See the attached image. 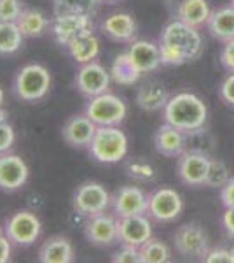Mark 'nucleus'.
<instances>
[{"instance_id":"aec40b11","label":"nucleus","mask_w":234,"mask_h":263,"mask_svg":"<svg viewBox=\"0 0 234 263\" xmlns=\"http://www.w3.org/2000/svg\"><path fill=\"white\" fill-rule=\"evenodd\" d=\"M154 147L166 158H178L185 151V134L169 123H164L154 134Z\"/></svg>"},{"instance_id":"0eeeda50","label":"nucleus","mask_w":234,"mask_h":263,"mask_svg":"<svg viewBox=\"0 0 234 263\" xmlns=\"http://www.w3.org/2000/svg\"><path fill=\"white\" fill-rule=\"evenodd\" d=\"M40 230V219L32 211H18V213L11 214L4 223V233L12 246H18V248H30L35 244Z\"/></svg>"},{"instance_id":"f8f14e48","label":"nucleus","mask_w":234,"mask_h":263,"mask_svg":"<svg viewBox=\"0 0 234 263\" xmlns=\"http://www.w3.org/2000/svg\"><path fill=\"white\" fill-rule=\"evenodd\" d=\"M210 156L205 153L185 149L178 156L177 176L187 186H205L208 168H210Z\"/></svg>"},{"instance_id":"a19ab883","label":"nucleus","mask_w":234,"mask_h":263,"mask_svg":"<svg viewBox=\"0 0 234 263\" xmlns=\"http://www.w3.org/2000/svg\"><path fill=\"white\" fill-rule=\"evenodd\" d=\"M12 253V242L7 239V235H0V263H7L11 260Z\"/></svg>"},{"instance_id":"58836bf2","label":"nucleus","mask_w":234,"mask_h":263,"mask_svg":"<svg viewBox=\"0 0 234 263\" xmlns=\"http://www.w3.org/2000/svg\"><path fill=\"white\" fill-rule=\"evenodd\" d=\"M220 200H222L224 207H234V176L227 181L224 188H220Z\"/></svg>"},{"instance_id":"393cba45","label":"nucleus","mask_w":234,"mask_h":263,"mask_svg":"<svg viewBox=\"0 0 234 263\" xmlns=\"http://www.w3.org/2000/svg\"><path fill=\"white\" fill-rule=\"evenodd\" d=\"M16 25L25 39H35L49 32V20L46 18L44 12L37 9H23L16 20Z\"/></svg>"},{"instance_id":"2f4dec72","label":"nucleus","mask_w":234,"mask_h":263,"mask_svg":"<svg viewBox=\"0 0 234 263\" xmlns=\"http://www.w3.org/2000/svg\"><path fill=\"white\" fill-rule=\"evenodd\" d=\"M127 176H130L133 181L147 182V181H152V179H154L156 172H154V168H152L148 163H143V162H131L130 165H127Z\"/></svg>"},{"instance_id":"6ab92c4d","label":"nucleus","mask_w":234,"mask_h":263,"mask_svg":"<svg viewBox=\"0 0 234 263\" xmlns=\"http://www.w3.org/2000/svg\"><path fill=\"white\" fill-rule=\"evenodd\" d=\"M127 57L142 76L156 72L159 69V65H163L159 46L151 41H133L130 49H127Z\"/></svg>"},{"instance_id":"6e6552de","label":"nucleus","mask_w":234,"mask_h":263,"mask_svg":"<svg viewBox=\"0 0 234 263\" xmlns=\"http://www.w3.org/2000/svg\"><path fill=\"white\" fill-rule=\"evenodd\" d=\"M89 32H93L91 14L65 12V14H54V18L49 20V33L63 48H67L72 41Z\"/></svg>"},{"instance_id":"2eb2a0df","label":"nucleus","mask_w":234,"mask_h":263,"mask_svg":"<svg viewBox=\"0 0 234 263\" xmlns=\"http://www.w3.org/2000/svg\"><path fill=\"white\" fill-rule=\"evenodd\" d=\"M28 176V165L21 156L11 155V153L0 155V192H18L27 184Z\"/></svg>"},{"instance_id":"37998d69","label":"nucleus","mask_w":234,"mask_h":263,"mask_svg":"<svg viewBox=\"0 0 234 263\" xmlns=\"http://www.w3.org/2000/svg\"><path fill=\"white\" fill-rule=\"evenodd\" d=\"M0 107H4V90L0 86Z\"/></svg>"},{"instance_id":"412c9836","label":"nucleus","mask_w":234,"mask_h":263,"mask_svg":"<svg viewBox=\"0 0 234 263\" xmlns=\"http://www.w3.org/2000/svg\"><path fill=\"white\" fill-rule=\"evenodd\" d=\"M40 263H72L75 260L74 246L67 237L54 235L49 237L39 249Z\"/></svg>"},{"instance_id":"bb28decb","label":"nucleus","mask_w":234,"mask_h":263,"mask_svg":"<svg viewBox=\"0 0 234 263\" xmlns=\"http://www.w3.org/2000/svg\"><path fill=\"white\" fill-rule=\"evenodd\" d=\"M110 76H112V81L121 84V86H131L142 78V74L137 70V67L127 57V51L116 57L112 67H110Z\"/></svg>"},{"instance_id":"49530a36","label":"nucleus","mask_w":234,"mask_h":263,"mask_svg":"<svg viewBox=\"0 0 234 263\" xmlns=\"http://www.w3.org/2000/svg\"><path fill=\"white\" fill-rule=\"evenodd\" d=\"M231 6H232V7H234V0H231Z\"/></svg>"},{"instance_id":"f03ea898","label":"nucleus","mask_w":234,"mask_h":263,"mask_svg":"<svg viewBox=\"0 0 234 263\" xmlns=\"http://www.w3.org/2000/svg\"><path fill=\"white\" fill-rule=\"evenodd\" d=\"M163 114L164 123H169L184 134H190V132H196L206 125L208 107L198 95L184 91L169 97L163 109Z\"/></svg>"},{"instance_id":"7ed1b4c3","label":"nucleus","mask_w":234,"mask_h":263,"mask_svg":"<svg viewBox=\"0 0 234 263\" xmlns=\"http://www.w3.org/2000/svg\"><path fill=\"white\" fill-rule=\"evenodd\" d=\"M51 90V74L40 63H27L12 79V93L21 102L33 104L44 99Z\"/></svg>"},{"instance_id":"a211bd4d","label":"nucleus","mask_w":234,"mask_h":263,"mask_svg":"<svg viewBox=\"0 0 234 263\" xmlns=\"http://www.w3.org/2000/svg\"><path fill=\"white\" fill-rule=\"evenodd\" d=\"M101 33L114 42H133L137 35V21L127 12H114L100 25Z\"/></svg>"},{"instance_id":"a18cd8bd","label":"nucleus","mask_w":234,"mask_h":263,"mask_svg":"<svg viewBox=\"0 0 234 263\" xmlns=\"http://www.w3.org/2000/svg\"><path fill=\"white\" fill-rule=\"evenodd\" d=\"M0 235H4V228L2 227H0Z\"/></svg>"},{"instance_id":"ddd939ff","label":"nucleus","mask_w":234,"mask_h":263,"mask_svg":"<svg viewBox=\"0 0 234 263\" xmlns=\"http://www.w3.org/2000/svg\"><path fill=\"white\" fill-rule=\"evenodd\" d=\"M110 207L116 218L147 214L148 195L143 193L138 186H121L110 195Z\"/></svg>"},{"instance_id":"c85d7f7f","label":"nucleus","mask_w":234,"mask_h":263,"mask_svg":"<svg viewBox=\"0 0 234 263\" xmlns=\"http://www.w3.org/2000/svg\"><path fill=\"white\" fill-rule=\"evenodd\" d=\"M138 249L142 263H168L172 260V251H169L168 246L163 240L154 239V237H151Z\"/></svg>"},{"instance_id":"ea45409f","label":"nucleus","mask_w":234,"mask_h":263,"mask_svg":"<svg viewBox=\"0 0 234 263\" xmlns=\"http://www.w3.org/2000/svg\"><path fill=\"white\" fill-rule=\"evenodd\" d=\"M222 227L225 233L231 239H234V207H227L225 209V213L222 214Z\"/></svg>"},{"instance_id":"4c0bfd02","label":"nucleus","mask_w":234,"mask_h":263,"mask_svg":"<svg viewBox=\"0 0 234 263\" xmlns=\"http://www.w3.org/2000/svg\"><path fill=\"white\" fill-rule=\"evenodd\" d=\"M220 63L229 74H234V39L227 41L220 53Z\"/></svg>"},{"instance_id":"4468645a","label":"nucleus","mask_w":234,"mask_h":263,"mask_svg":"<svg viewBox=\"0 0 234 263\" xmlns=\"http://www.w3.org/2000/svg\"><path fill=\"white\" fill-rule=\"evenodd\" d=\"M84 237L89 244L96 248H109L119 242L117 235V218L114 214L101 213L88 218L84 224Z\"/></svg>"},{"instance_id":"1a4fd4ad","label":"nucleus","mask_w":234,"mask_h":263,"mask_svg":"<svg viewBox=\"0 0 234 263\" xmlns=\"http://www.w3.org/2000/svg\"><path fill=\"white\" fill-rule=\"evenodd\" d=\"M175 249L180 256L185 258H205V254L210 251V237L205 230V227L198 223H185L177 228L175 237Z\"/></svg>"},{"instance_id":"de8ad7c7","label":"nucleus","mask_w":234,"mask_h":263,"mask_svg":"<svg viewBox=\"0 0 234 263\" xmlns=\"http://www.w3.org/2000/svg\"><path fill=\"white\" fill-rule=\"evenodd\" d=\"M231 251H232V254H234V246H232V248H231Z\"/></svg>"},{"instance_id":"20e7f679","label":"nucleus","mask_w":234,"mask_h":263,"mask_svg":"<svg viewBox=\"0 0 234 263\" xmlns=\"http://www.w3.org/2000/svg\"><path fill=\"white\" fill-rule=\"evenodd\" d=\"M88 151L101 165L119 163L127 155V137L119 126H98Z\"/></svg>"},{"instance_id":"4be33fe9","label":"nucleus","mask_w":234,"mask_h":263,"mask_svg":"<svg viewBox=\"0 0 234 263\" xmlns=\"http://www.w3.org/2000/svg\"><path fill=\"white\" fill-rule=\"evenodd\" d=\"M208 32L211 33V37H215L217 41H232L234 39V7H222L217 9L210 14V18L206 21Z\"/></svg>"},{"instance_id":"9b49d317","label":"nucleus","mask_w":234,"mask_h":263,"mask_svg":"<svg viewBox=\"0 0 234 263\" xmlns=\"http://www.w3.org/2000/svg\"><path fill=\"white\" fill-rule=\"evenodd\" d=\"M110 81H112L110 72L101 63H98L95 60L79 67L77 74L74 78V86L82 97L91 99V97L109 91Z\"/></svg>"},{"instance_id":"72a5a7b5","label":"nucleus","mask_w":234,"mask_h":263,"mask_svg":"<svg viewBox=\"0 0 234 263\" xmlns=\"http://www.w3.org/2000/svg\"><path fill=\"white\" fill-rule=\"evenodd\" d=\"M21 11V0H0V21H16Z\"/></svg>"},{"instance_id":"f3484780","label":"nucleus","mask_w":234,"mask_h":263,"mask_svg":"<svg viewBox=\"0 0 234 263\" xmlns=\"http://www.w3.org/2000/svg\"><path fill=\"white\" fill-rule=\"evenodd\" d=\"M96 128L98 126L86 114H74L63 125L61 137L74 149H88V146L95 137Z\"/></svg>"},{"instance_id":"c9c22d12","label":"nucleus","mask_w":234,"mask_h":263,"mask_svg":"<svg viewBox=\"0 0 234 263\" xmlns=\"http://www.w3.org/2000/svg\"><path fill=\"white\" fill-rule=\"evenodd\" d=\"M203 261L206 263H234V254L231 249H210Z\"/></svg>"},{"instance_id":"e433bc0d","label":"nucleus","mask_w":234,"mask_h":263,"mask_svg":"<svg viewBox=\"0 0 234 263\" xmlns=\"http://www.w3.org/2000/svg\"><path fill=\"white\" fill-rule=\"evenodd\" d=\"M219 95L224 104L234 107V74H229L227 78L224 79V83L220 84Z\"/></svg>"},{"instance_id":"473e14b6","label":"nucleus","mask_w":234,"mask_h":263,"mask_svg":"<svg viewBox=\"0 0 234 263\" xmlns=\"http://www.w3.org/2000/svg\"><path fill=\"white\" fill-rule=\"evenodd\" d=\"M110 260L114 263H142V260H140V249L127 244H121V248L112 254Z\"/></svg>"},{"instance_id":"79ce46f5","label":"nucleus","mask_w":234,"mask_h":263,"mask_svg":"<svg viewBox=\"0 0 234 263\" xmlns=\"http://www.w3.org/2000/svg\"><path fill=\"white\" fill-rule=\"evenodd\" d=\"M7 121H9V112H7L4 107H0V125H2V123H7Z\"/></svg>"},{"instance_id":"cd10ccee","label":"nucleus","mask_w":234,"mask_h":263,"mask_svg":"<svg viewBox=\"0 0 234 263\" xmlns=\"http://www.w3.org/2000/svg\"><path fill=\"white\" fill-rule=\"evenodd\" d=\"M23 39L16 21H0V54H14L23 46Z\"/></svg>"},{"instance_id":"f704fd0d","label":"nucleus","mask_w":234,"mask_h":263,"mask_svg":"<svg viewBox=\"0 0 234 263\" xmlns=\"http://www.w3.org/2000/svg\"><path fill=\"white\" fill-rule=\"evenodd\" d=\"M14 141H16V134H14V128L7 123H2L0 125V155L4 153H9L14 146Z\"/></svg>"},{"instance_id":"c756f323","label":"nucleus","mask_w":234,"mask_h":263,"mask_svg":"<svg viewBox=\"0 0 234 263\" xmlns=\"http://www.w3.org/2000/svg\"><path fill=\"white\" fill-rule=\"evenodd\" d=\"M100 0H53L54 14L65 12H79V14H93V9Z\"/></svg>"},{"instance_id":"dca6fc26","label":"nucleus","mask_w":234,"mask_h":263,"mask_svg":"<svg viewBox=\"0 0 234 263\" xmlns=\"http://www.w3.org/2000/svg\"><path fill=\"white\" fill-rule=\"evenodd\" d=\"M119 244H127L140 248L152 237V224L147 214H133L117 218Z\"/></svg>"},{"instance_id":"423d86ee","label":"nucleus","mask_w":234,"mask_h":263,"mask_svg":"<svg viewBox=\"0 0 234 263\" xmlns=\"http://www.w3.org/2000/svg\"><path fill=\"white\" fill-rule=\"evenodd\" d=\"M110 207V193L105 190L103 184L96 181H86L75 188L72 195V209L75 214L82 218L105 213Z\"/></svg>"},{"instance_id":"b1692460","label":"nucleus","mask_w":234,"mask_h":263,"mask_svg":"<svg viewBox=\"0 0 234 263\" xmlns=\"http://www.w3.org/2000/svg\"><path fill=\"white\" fill-rule=\"evenodd\" d=\"M137 105L145 112H157L164 109L169 95L166 88L159 83H148L137 91Z\"/></svg>"},{"instance_id":"f257e3e1","label":"nucleus","mask_w":234,"mask_h":263,"mask_svg":"<svg viewBox=\"0 0 234 263\" xmlns=\"http://www.w3.org/2000/svg\"><path fill=\"white\" fill-rule=\"evenodd\" d=\"M159 53L163 65H185L193 63L203 54V37L196 27L173 20L163 28L159 37Z\"/></svg>"},{"instance_id":"a878e982","label":"nucleus","mask_w":234,"mask_h":263,"mask_svg":"<svg viewBox=\"0 0 234 263\" xmlns=\"http://www.w3.org/2000/svg\"><path fill=\"white\" fill-rule=\"evenodd\" d=\"M211 11L208 7L206 0H182L177 11V20L184 21V23L190 25V27H203L206 25L208 18H210Z\"/></svg>"},{"instance_id":"5701e85b","label":"nucleus","mask_w":234,"mask_h":263,"mask_svg":"<svg viewBox=\"0 0 234 263\" xmlns=\"http://www.w3.org/2000/svg\"><path fill=\"white\" fill-rule=\"evenodd\" d=\"M67 51H69L70 58L75 63L84 65V63L95 62L98 58V54H100V41L96 39V35L93 32L84 33L75 41H72L67 46Z\"/></svg>"},{"instance_id":"7c9ffc66","label":"nucleus","mask_w":234,"mask_h":263,"mask_svg":"<svg viewBox=\"0 0 234 263\" xmlns=\"http://www.w3.org/2000/svg\"><path fill=\"white\" fill-rule=\"evenodd\" d=\"M231 171L229 167L225 165L222 160H217L211 158L210 160V168H208V176L205 181L206 188H224L227 184V181L231 179Z\"/></svg>"},{"instance_id":"c03bdc74","label":"nucleus","mask_w":234,"mask_h":263,"mask_svg":"<svg viewBox=\"0 0 234 263\" xmlns=\"http://www.w3.org/2000/svg\"><path fill=\"white\" fill-rule=\"evenodd\" d=\"M100 2H107V4H114V2H119V0H100Z\"/></svg>"},{"instance_id":"9d476101","label":"nucleus","mask_w":234,"mask_h":263,"mask_svg":"<svg viewBox=\"0 0 234 263\" xmlns=\"http://www.w3.org/2000/svg\"><path fill=\"white\" fill-rule=\"evenodd\" d=\"M184 211V200L173 188H157L148 195L147 216L157 223H172Z\"/></svg>"},{"instance_id":"39448f33","label":"nucleus","mask_w":234,"mask_h":263,"mask_svg":"<svg viewBox=\"0 0 234 263\" xmlns=\"http://www.w3.org/2000/svg\"><path fill=\"white\" fill-rule=\"evenodd\" d=\"M84 114L95 123L96 126H121L126 120L127 107L124 100L110 91L88 99L84 105Z\"/></svg>"}]
</instances>
